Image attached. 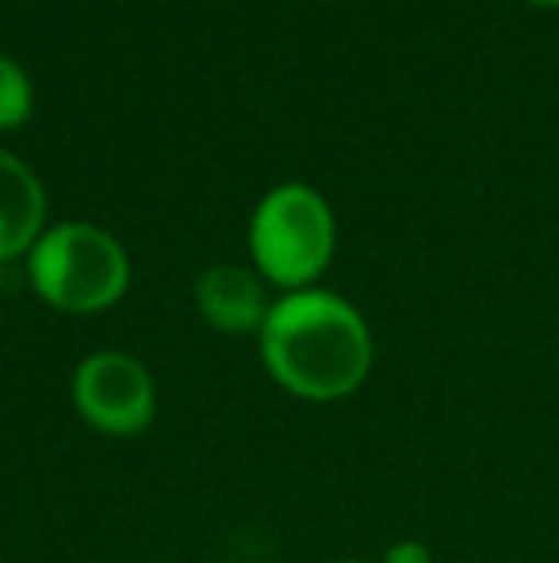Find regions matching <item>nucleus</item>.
<instances>
[{
  "label": "nucleus",
  "instance_id": "4",
  "mask_svg": "<svg viewBox=\"0 0 559 563\" xmlns=\"http://www.w3.org/2000/svg\"><path fill=\"white\" fill-rule=\"evenodd\" d=\"M74 407L92 430L108 438H135L154 422V376L131 353H92L74 372Z\"/></svg>",
  "mask_w": 559,
  "mask_h": 563
},
{
  "label": "nucleus",
  "instance_id": "1",
  "mask_svg": "<svg viewBox=\"0 0 559 563\" xmlns=\"http://www.w3.org/2000/svg\"><path fill=\"white\" fill-rule=\"evenodd\" d=\"M257 345L283 391L311 402L345 399L372 372V330L334 291H288L269 307Z\"/></svg>",
  "mask_w": 559,
  "mask_h": 563
},
{
  "label": "nucleus",
  "instance_id": "9",
  "mask_svg": "<svg viewBox=\"0 0 559 563\" xmlns=\"http://www.w3.org/2000/svg\"><path fill=\"white\" fill-rule=\"evenodd\" d=\"M529 4H540V8H559V0H529Z\"/></svg>",
  "mask_w": 559,
  "mask_h": 563
},
{
  "label": "nucleus",
  "instance_id": "6",
  "mask_svg": "<svg viewBox=\"0 0 559 563\" xmlns=\"http://www.w3.org/2000/svg\"><path fill=\"white\" fill-rule=\"evenodd\" d=\"M46 200L35 173L0 150V261H15L43 238Z\"/></svg>",
  "mask_w": 559,
  "mask_h": 563
},
{
  "label": "nucleus",
  "instance_id": "2",
  "mask_svg": "<svg viewBox=\"0 0 559 563\" xmlns=\"http://www.w3.org/2000/svg\"><path fill=\"white\" fill-rule=\"evenodd\" d=\"M35 291L66 314H97L120 303L131 284V261L108 230L62 223L46 230L27 253Z\"/></svg>",
  "mask_w": 559,
  "mask_h": 563
},
{
  "label": "nucleus",
  "instance_id": "3",
  "mask_svg": "<svg viewBox=\"0 0 559 563\" xmlns=\"http://www.w3.org/2000/svg\"><path fill=\"white\" fill-rule=\"evenodd\" d=\"M334 211L314 188L280 185L261 200L249 227V250L265 280L303 291L334 257Z\"/></svg>",
  "mask_w": 559,
  "mask_h": 563
},
{
  "label": "nucleus",
  "instance_id": "10",
  "mask_svg": "<svg viewBox=\"0 0 559 563\" xmlns=\"http://www.w3.org/2000/svg\"><path fill=\"white\" fill-rule=\"evenodd\" d=\"M334 563H360V560H334Z\"/></svg>",
  "mask_w": 559,
  "mask_h": 563
},
{
  "label": "nucleus",
  "instance_id": "7",
  "mask_svg": "<svg viewBox=\"0 0 559 563\" xmlns=\"http://www.w3.org/2000/svg\"><path fill=\"white\" fill-rule=\"evenodd\" d=\"M31 115V81L8 54H0V131L20 126Z\"/></svg>",
  "mask_w": 559,
  "mask_h": 563
},
{
  "label": "nucleus",
  "instance_id": "8",
  "mask_svg": "<svg viewBox=\"0 0 559 563\" xmlns=\"http://www.w3.org/2000/svg\"><path fill=\"white\" fill-rule=\"evenodd\" d=\"M383 563H433V556H429V549L418 541H399L383 552Z\"/></svg>",
  "mask_w": 559,
  "mask_h": 563
},
{
  "label": "nucleus",
  "instance_id": "5",
  "mask_svg": "<svg viewBox=\"0 0 559 563\" xmlns=\"http://www.w3.org/2000/svg\"><path fill=\"white\" fill-rule=\"evenodd\" d=\"M195 307L223 334H257L272 303L265 299L261 280L249 268L215 265L195 284Z\"/></svg>",
  "mask_w": 559,
  "mask_h": 563
}]
</instances>
